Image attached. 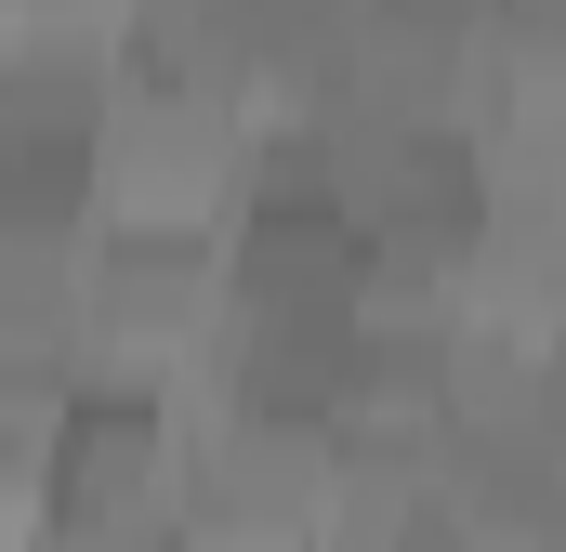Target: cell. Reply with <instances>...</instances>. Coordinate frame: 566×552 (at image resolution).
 <instances>
[{
	"instance_id": "cell-1",
	"label": "cell",
	"mask_w": 566,
	"mask_h": 552,
	"mask_svg": "<svg viewBox=\"0 0 566 552\" xmlns=\"http://www.w3.org/2000/svg\"><path fill=\"white\" fill-rule=\"evenodd\" d=\"M264 132H277V119H264L238 79L119 53L106 132H93V211H106V224H198V237H224V211L251 198Z\"/></svg>"
},
{
	"instance_id": "cell-2",
	"label": "cell",
	"mask_w": 566,
	"mask_h": 552,
	"mask_svg": "<svg viewBox=\"0 0 566 552\" xmlns=\"http://www.w3.org/2000/svg\"><path fill=\"white\" fill-rule=\"evenodd\" d=\"M93 382H158V395H198L211 355H224V316H238V276L224 237L198 224H93Z\"/></svg>"
},
{
	"instance_id": "cell-3",
	"label": "cell",
	"mask_w": 566,
	"mask_h": 552,
	"mask_svg": "<svg viewBox=\"0 0 566 552\" xmlns=\"http://www.w3.org/2000/svg\"><path fill=\"white\" fill-rule=\"evenodd\" d=\"M53 540H185V395L80 382L40 434Z\"/></svg>"
},
{
	"instance_id": "cell-4",
	"label": "cell",
	"mask_w": 566,
	"mask_h": 552,
	"mask_svg": "<svg viewBox=\"0 0 566 552\" xmlns=\"http://www.w3.org/2000/svg\"><path fill=\"white\" fill-rule=\"evenodd\" d=\"M501 106V0H369L316 119H409V132H474Z\"/></svg>"
},
{
	"instance_id": "cell-5",
	"label": "cell",
	"mask_w": 566,
	"mask_h": 552,
	"mask_svg": "<svg viewBox=\"0 0 566 552\" xmlns=\"http://www.w3.org/2000/svg\"><path fill=\"white\" fill-rule=\"evenodd\" d=\"M343 460L316 408H251V395H185V527H251V540H303L329 513Z\"/></svg>"
},
{
	"instance_id": "cell-6",
	"label": "cell",
	"mask_w": 566,
	"mask_h": 552,
	"mask_svg": "<svg viewBox=\"0 0 566 552\" xmlns=\"http://www.w3.org/2000/svg\"><path fill=\"white\" fill-rule=\"evenodd\" d=\"M93 224H0V408L53 421L93 382Z\"/></svg>"
},
{
	"instance_id": "cell-7",
	"label": "cell",
	"mask_w": 566,
	"mask_h": 552,
	"mask_svg": "<svg viewBox=\"0 0 566 552\" xmlns=\"http://www.w3.org/2000/svg\"><path fill=\"white\" fill-rule=\"evenodd\" d=\"M356 237H474V145L409 119H303Z\"/></svg>"
},
{
	"instance_id": "cell-8",
	"label": "cell",
	"mask_w": 566,
	"mask_h": 552,
	"mask_svg": "<svg viewBox=\"0 0 566 552\" xmlns=\"http://www.w3.org/2000/svg\"><path fill=\"white\" fill-rule=\"evenodd\" d=\"M329 460L343 474H382V487H434L448 447H461V408H448V342H382L356 329V369L329 395Z\"/></svg>"
},
{
	"instance_id": "cell-9",
	"label": "cell",
	"mask_w": 566,
	"mask_h": 552,
	"mask_svg": "<svg viewBox=\"0 0 566 552\" xmlns=\"http://www.w3.org/2000/svg\"><path fill=\"white\" fill-rule=\"evenodd\" d=\"M0 40H80V53H119V40H133V0H0Z\"/></svg>"
},
{
	"instance_id": "cell-10",
	"label": "cell",
	"mask_w": 566,
	"mask_h": 552,
	"mask_svg": "<svg viewBox=\"0 0 566 552\" xmlns=\"http://www.w3.org/2000/svg\"><path fill=\"white\" fill-rule=\"evenodd\" d=\"M171 552H303V540H251V527H185Z\"/></svg>"
}]
</instances>
